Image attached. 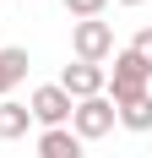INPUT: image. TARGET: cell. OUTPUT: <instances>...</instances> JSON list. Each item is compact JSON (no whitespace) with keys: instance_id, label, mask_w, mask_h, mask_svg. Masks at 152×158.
I'll list each match as a JSON object with an SVG mask.
<instances>
[{"instance_id":"obj_1","label":"cell","mask_w":152,"mask_h":158,"mask_svg":"<svg viewBox=\"0 0 152 158\" xmlns=\"http://www.w3.org/2000/svg\"><path fill=\"white\" fill-rule=\"evenodd\" d=\"M141 93H152V65L141 55H130V49H114V71L103 82V98L125 104V98H141Z\"/></svg>"},{"instance_id":"obj_2","label":"cell","mask_w":152,"mask_h":158,"mask_svg":"<svg viewBox=\"0 0 152 158\" xmlns=\"http://www.w3.org/2000/svg\"><path fill=\"white\" fill-rule=\"evenodd\" d=\"M114 126H120V120H114V104H109L103 93H98V98H82V104L71 109V136H76V142H98V136H109Z\"/></svg>"},{"instance_id":"obj_3","label":"cell","mask_w":152,"mask_h":158,"mask_svg":"<svg viewBox=\"0 0 152 158\" xmlns=\"http://www.w3.org/2000/svg\"><path fill=\"white\" fill-rule=\"evenodd\" d=\"M71 49H76L82 65H103L114 55V27L109 22H76L71 27Z\"/></svg>"},{"instance_id":"obj_4","label":"cell","mask_w":152,"mask_h":158,"mask_svg":"<svg viewBox=\"0 0 152 158\" xmlns=\"http://www.w3.org/2000/svg\"><path fill=\"white\" fill-rule=\"evenodd\" d=\"M71 98L60 93V82H49V87H33V98H27V114L38 120L44 131H60V126H71Z\"/></svg>"},{"instance_id":"obj_5","label":"cell","mask_w":152,"mask_h":158,"mask_svg":"<svg viewBox=\"0 0 152 158\" xmlns=\"http://www.w3.org/2000/svg\"><path fill=\"white\" fill-rule=\"evenodd\" d=\"M103 82H109L103 65H82V60H76V65L60 71V93L71 98V104H82V98H98V93H103Z\"/></svg>"},{"instance_id":"obj_6","label":"cell","mask_w":152,"mask_h":158,"mask_svg":"<svg viewBox=\"0 0 152 158\" xmlns=\"http://www.w3.org/2000/svg\"><path fill=\"white\" fill-rule=\"evenodd\" d=\"M114 120H120L125 131H152V93H141V98H125V104H114Z\"/></svg>"},{"instance_id":"obj_7","label":"cell","mask_w":152,"mask_h":158,"mask_svg":"<svg viewBox=\"0 0 152 158\" xmlns=\"http://www.w3.org/2000/svg\"><path fill=\"white\" fill-rule=\"evenodd\" d=\"M38 158H87V153H82V142L71 136V126H60V131H44V136H38Z\"/></svg>"},{"instance_id":"obj_8","label":"cell","mask_w":152,"mask_h":158,"mask_svg":"<svg viewBox=\"0 0 152 158\" xmlns=\"http://www.w3.org/2000/svg\"><path fill=\"white\" fill-rule=\"evenodd\" d=\"M33 114L27 104H16V98H0V142H16V136H27Z\"/></svg>"},{"instance_id":"obj_9","label":"cell","mask_w":152,"mask_h":158,"mask_svg":"<svg viewBox=\"0 0 152 158\" xmlns=\"http://www.w3.org/2000/svg\"><path fill=\"white\" fill-rule=\"evenodd\" d=\"M27 49H0V98H6V93H11V87H16V82H22V77H27Z\"/></svg>"},{"instance_id":"obj_10","label":"cell","mask_w":152,"mask_h":158,"mask_svg":"<svg viewBox=\"0 0 152 158\" xmlns=\"http://www.w3.org/2000/svg\"><path fill=\"white\" fill-rule=\"evenodd\" d=\"M65 11H71L76 22H98V16L109 11V0H65Z\"/></svg>"},{"instance_id":"obj_11","label":"cell","mask_w":152,"mask_h":158,"mask_svg":"<svg viewBox=\"0 0 152 158\" xmlns=\"http://www.w3.org/2000/svg\"><path fill=\"white\" fill-rule=\"evenodd\" d=\"M130 55H141V60L152 65V27H141L136 38H130Z\"/></svg>"},{"instance_id":"obj_12","label":"cell","mask_w":152,"mask_h":158,"mask_svg":"<svg viewBox=\"0 0 152 158\" xmlns=\"http://www.w3.org/2000/svg\"><path fill=\"white\" fill-rule=\"evenodd\" d=\"M114 6H147V0H114Z\"/></svg>"}]
</instances>
